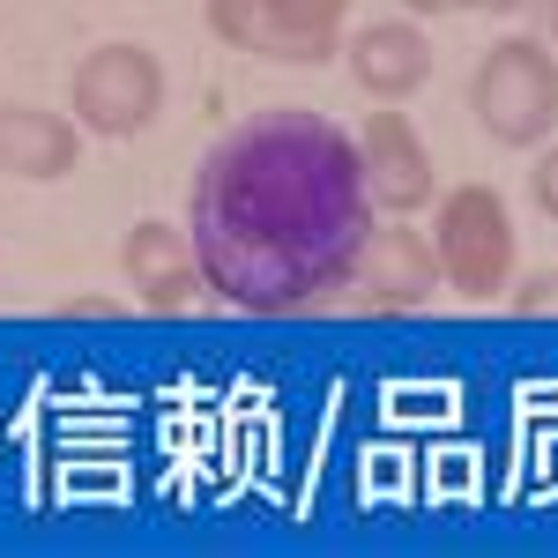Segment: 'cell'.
<instances>
[{
	"label": "cell",
	"mask_w": 558,
	"mask_h": 558,
	"mask_svg": "<svg viewBox=\"0 0 558 558\" xmlns=\"http://www.w3.org/2000/svg\"><path fill=\"white\" fill-rule=\"evenodd\" d=\"M432 254H439V283L470 305H499L514 283V216L499 186H447L432 202Z\"/></svg>",
	"instance_id": "obj_2"
},
{
	"label": "cell",
	"mask_w": 558,
	"mask_h": 558,
	"mask_svg": "<svg viewBox=\"0 0 558 558\" xmlns=\"http://www.w3.org/2000/svg\"><path fill=\"white\" fill-rule=\"evenodd\" d=\"M260 23H268L260 60H276V68H328V60H343L350 0H260Z\"/></svg>",
	"instance_id": "obj_10"
},
{
	"label": "cell",
	"mask_w": 558,
	"mask_h": 558,
	"mask_svg": "<svg viewBox=\"0 0 558 558\" xmlns=\"http://www.w3.org/2000/svg\"><path fill=\"white\" fill-rule=\"evenodd\" d=\"M529 202H536V216L558 223V142H544V157L529 165Z\"/></svg>",
	"instance_id": "obj_12"
},
{
	"label": "cell",
	"mask_w": 558,
	"mask_h": 558,
	"mask_svg": "<svg viewBox=\"0 0 558 558\" xmlns=\"http://www.w3.org/2000/svg\"><path fill=\"white\" fill-rule=\"evenodd\" d=\"M68 112L83 134H105V142H128L142 134L157 112H165V60L134 38L89 45L68 75Z\"/></svg>",
	"instance_id": "obj_4"
},
{
	"label": "cell",
	"mask_w": 558,
	"mask_h": 558,
	"mask_svg": "<svg viewBox=\"0 0 558 558\" xmlns=\"http://www.w3.org/2000/svg\"><path fill=\"white\" fill-rule=\"evenodd\" d=\"M447 291L439 283V254H432V239H417V223H402V216H387L373 223V239L357 246V268H350L343 299H357L365 313H410V305H432Z\"/></svg>",
	"instance_id": "obj_6"
},
{
	"label": "cell",
	"mask_w": 558,
	"mask_h": 558,
	"mask_svg": "<svg viewBox=\"0 0 558 558\" xmlns=\"http://www.w3.org/2000/svg\"><path fill=\"white\" fill-rule=\"evenodd\" d=\"M544 15H551V31H558V0H544Z\"/></svg>",
	"instance_id": "obj_15"
},
{
	"label": "cell",
	"mask_w": 558,
	"mask_h": 558,
	"mask_svg": "<svg viewBox=\"0 0 558 558\" xmlns=\"http://www.w3.org/2000/svg\"><path fill=\"white\" fill-rule=\"evenodd\" d=\"M402 15H417V23H432V15H462V0H402Z\"/></svg>",
	"instance_id": "obj_13"
},
{
	"label": "cell",
	"mask_w": 558,
	"mask_h": 558,
	"mask_svg": "<svg viewBox=\"0 0 558 558\" xmlns=\"http://www.w3.org/2000/svg\"><path fill=\"white\" fill-rule=\"evenodd\" d=\"M507 305H514L521 320H544V313H558V268L514 276V283H507Z\"/></svg>",
	"instance_id": "obj_11"
},
{
	"label": "cell",
	"mask_w": 558,
	"mask_h": 558,
	"mask_svg": "<svg viewBox=\"0 0 558 558\" xmlns=\"http://www.w3.org/2000/svg\"><path fill=\"white\" fill-rule=\"evenodd\" d=\"M357 172H365V202L380 216H417L439 202V172H432V149L417 120L402 105H380L365 128H357Z\"/></svg>",
	"instance_id": "obj_5"
},
{
	"label": "cell",
	"mask_w": 558,
	"mask_h": 558,
	"mask_svg": "<svg viewBox=\"0 0 558 558\" xmlns=\"http://www.w3.org/2000/svg\"><path fill=\"white\" fill-rule=\"evenodd\" d=\"M470 112L499 149H544L558 134V52L544 38H492L470 75Z\"/></svg>",
	"instance_id": "obj_3"
},
{
	"label": "cell",
	"mask_w": 558,
	"mask_h": 558,
	"mask_svg": "<svg viewBox=\"0 0 558 558\" xmlns=\"http://www.w3.org/2000/svg\"><path fill=\"white\" fill-rule=\"evenodd\" d=\"M350 60V83L365 89V97H380V105H402V97H417L432 83V38L417 15H387V23H365L357 38L343 45Z\"/></svg>",
	"instance_id": "obj_8"
},
{
	"label": "cell",
	"mask_w": 558,
	"mask_h": 558,
	"mask_svg": "<svg viewBox=\"0 0 558 558\" xmlns=\"http://www.w3.org/2000/svg\"><path fill=\"white\" fill-rule=\"evenodd\" d=\"M380 209L365 202L357 134L320 112H254L216 134L194 194L186 246L202 291L239 313H313L343 299Z\"/></svg>",
	"instance_id": "obj_1"
},
{
	"label": "cell",
	"mask_w": 558,
	"mask_h": 558,
	"mask_svg": "<svg viewBox=\"0 0 558 558\" xmlns=\"http://www.w3.org/2000/svg\"><path fill=\"white\" fill-rule=\"evenodd\" d=\"M462 8H476V15H514L521 0H462Z\"/></svg>",
	"instance_id": "obj_14"
},
{
	"label": "cell",
	"mask_w": 558,
	"mask_h": 558,
	"mask_svg": "<svg viewBox=\"0 0 558 558\" xmlns=\"http://www.w3.org/2000/svg\"><path fill=\"white\" fill-rule=\"evenodd\" d=\"M120 276H128V291L149 305V313H186V305H202L194 246L179 239V223H165V216H142L128 239H120Z\"/></svg>",
	"instance_id": "obj_7"
},
{
	"label": "cell",
	"mask_w": 558,
	"mask_h": 558,
	"mask_svg": "<svg viewBox=\"0 0 558 558\" xmlns=\"http://www.w3.org/2000/svg\"><path fill=\"white\" fill-rule=\"evenodd\" d=\"M83 165V128L75 112H45V105H0V179H31L52 186Z\"/></svg>",
	"instance_id": "obj_9"
}]
</instances>
